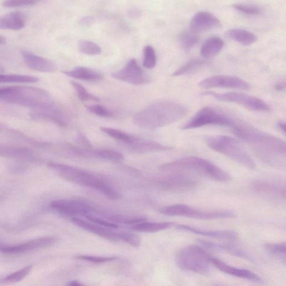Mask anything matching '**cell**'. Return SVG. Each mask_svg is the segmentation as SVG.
<instances>
[{"label": "cell", "mask_w": 286, "mask_h": 286, "mask_svg": "<svg viewBox=\"0 0 286 286\" xmlns=\"http://www.w3.org/2000/svg\"><path fill=\"white\" fill-rule=\"evenodd\" d=\"M232 128L234 134L252 146L266 163L274 165L278 164L280 159L285 158L286 142L280 138L242 124L236 123Z\"/></svg>", "instance_id": "cell-1"}, {"label": "cell", "mask_w": 286, "mask_h": 286, "mask_svg": "<svg viewBox=\"0 0 286 286\" xmlns=\"http://www.w3.org/2000/svg\"><path fill=\"white\" fill-rule=\"evenodd\" d=\"M188 113V108L182 104L170 101L156 102L142 109L133 117L136 126L156 128L168 126L178 122Z\"/></svg>", "instance_id": "cell-2"}, {"label": "cell", "mask_w": 286, "mask_h": 286, "mask_svg": "<svg viewBox=\"0 0 286 286\" xmlns=\"http://www.w3.org/2000/svg\"><path fill=\"white\" fill-rule=\"evenodd\" d=\"M0 101L32 108L35 110H46L57 108L54 98L46 90L28 86H9L8 92Z\"/></svg>", "instance_id": "cell-3"}, {"label": "cell", "mask_w": 286, "mask_h": 286, "mask_svg": "<svg viewBox=\"0 0 286 286\" xmlns=\"http://www.w3.org/2000/svg\"><path fill=\"white\" fill-rule=\"evenodd\" d=\"M162 170L174 172L196 174L208 178L227 182L232 180V176L227 172L209 160L198 156H187L160 166Z\"/></svg>", "instance_id": "cell-4"}, {"label": "cell", "mask_w": 286, "mask_h": 286, "mask_svg": "<svg viewBox=\"0 0 286 286\" xmlns=\"http://www.w3.org/2000/svg\"><path fill=\"white\" fill-rule=\"evenodd\" d=\"M207 146L218 154L250 170H255L254 160L236 138L226 136H210L204 139Z\"/></svg>", "instance_id": "cell-5"}, {"label": "cell", "mask_w": 286, "mask_h": 286, "mask_svg": "<svg viewBox=\"0 0 286 286\" xmlns=\"http://www.w3.org/2000/svg\"><path fill=\"white\" fill-rule=\"evenodd\" d=\"M212 257L202 247L192 245L180 250L176 255V262L181 269L206 274L209 270Z\"/></svg>", "instance_id": "cell-6"}, {"label": "cell", "mask_w": 286, "mask_h": 286, "mask_svg": "<svg viewBox=\"0 0 286 286\" xmlns=\"http://www.w3.org/2000/svg\"><path fill=\"white\" fill-rule=\"evenodd\" d=\"M50 168L60 177L69 182L84 186L102 194L108 186V184L102 178L84 170L61 164H52Z\"/></svg>", "instance_id": "cell-7"}, {"label": "cell", "mask_w": 286, "mask_h": 286, "mask_svg": "<svg viewBox=\"0 0 286 286\" xmlns=\"http://www.w3.org/2000/svg\"><path fill=\"white\" fill-rule=\"evenodd\" d=\"M160 212L166 216H181L204 220L226 219L236 216V214L230 211H206L185 204H174L164 206L160 210Z\"/></svg>", "instance_id": "cell-8"}, {"label": "cell", "mask_w": 286, "mask_h": 286, "mask_svg": "<svg viewBox=\"0 0 286 286\" xmlns=\"http://www.w3.org/2000/svg\"><path fill=\"white\" fill-rule=\"evenodd\" d=\"M235 122L227 114L212 107L200 109L182 127V130H194L208 126L232 127Z\"/></svg>", "instance_id": "cell-9"}, {"label": "cell", "mask_w": 286, "mask_h": 286, "mask_svg": "<svg viewBox=\"0 0 286 286\" xmlns=\"http://www.w3.org/2000/svg\"><path fill=\"white\" fill-rule=\"evenodd\" d=\"M204 95L212 96L218 101L235 103L242 106L250 110L258 112H268L270 108L268 104L258 98L250 95L239 92H228L218 94L208 92Z\"/></svg>", "instance_id": "cell-10"}, {"label": "cell", "mask_w": 286, "mask_h": 286, "mask_svg": "<svg viewBox=\"0 0 286 286\" xmlns=\"http://www.w3.org/2000/svg\"><path fill=\"white\" fill-rule=\"evenodd\" d=\"M112 76L114 79L134 85L146 84L150 81L149 76L135 59L128 61L126 66L112 73Z\"/></svg>", "instance_id": "cell-11"}, {"label": "cell", "mask_w": 286, "mask_h": 286, "mask_svg": "<svg viewBox=\"0 0 286 286\" xmlns=\"http://www.w3.org/2000/svg\"><path fill=\"white\" fill-rule=\"evenodd\" d=\"M200 88H227L249 90L250 84L240 78L235 76L218 75L203 80L198 84Z\"/></svg>", "instance_id": "cell-12"}, {"label": "cell", "mask_w": 286, "mask_h": 286, "mask_svg": "<svg viewBox=\"0 0 286 286\" xmlns=\"http://www.w3.org/2000/svg\"><path fill=\"white\" fill-rule=\"evenodd\" d=\"M56 212L68 216H84L90 214L92 208L86 203L70 200H56L50 203Z\"/></svg>", "instance_id": "cell-13"}, {"label": "cell", "mask_w": 286, "mask_h": 286, "mask_svg": "<svg viewBox=\"0 0 286 286\" xmlns=\"http://www.w3.org/2000/svg\"><path fill=\"white\" fill-rule=\"evenodd\" d=\"M56 238L48 236L37 238L22 244L16 246H6L0 244V252L6 254H18L23 252L44 248L54 245Z\"/></svg>", "instance_id": "cell-14"}, {"label": "cell", "mask_w": 286, "mask_h": 286, "mask_svg": "<svg viewBox=\"0 0 286 286\" xmlns=\"http://www.w3.org/2000/svg\"><path fill=\"white\" fill-rule=\"evenodd\" d=\"M221 26V22L211 12H200L194 16L190 22V32L198 33L207 32Z\"/></svg>", "instance_id": "cell-15"}, {"label": "cell", "mask_w": 286, "mask_h": 286, "mask_svg": "<svg viewBox=\"0 0 286 286\" xmlns=\"http://www.w3.org/2000/svg\"><path fill=\"white\" fill-rule=\"evenodd\" d=\"M21 54L24 62L32 70L44 73H54L57 66L53 61L28 50H22Z\"/></svg>", "instance_id": "cell-16"}, {"label": "cell", "mask_w": 286, "mask_h": 286, "mask_svg": "<svg viewBox=\"0 0 286 286\" xmlns=\"http://www.w3.org/2000/svg\"><path fill=\"white\" fill-rule=\"evenodd\" d=\"M251 188L256 194L271 199L285 201L286 188L281 186L256 180L251 184Z\"/></svg>", "instance_id": "cell-17"}, {"label": "cell", "mask_w": 286, "mask_h": 286, "mask_svg": "<svg viewBox=\"0 0 286 286\" xmlns=\"http://www.w3.org/2000/svg\"><path fill=\"white\" fill-rule=\"evenodd\" d=\"M72 222L76 226L82 228V230L92 232L94 234L103 238L113 242L118 241L116 232L112 231L111 228L100 226L96 224L82 220V219L77 217L72 218Z\"/></svg>", "instance_id": "cell-18"}, {"label": "cell", "mask_w": 286, "mask_h": 286, "mask_svg": "<svg viewBox=\"0 0 286 286\" xmlns=\"http://www.w3.org/2000/svg\"><path fill=\"white\" fill-rule=\"evenodd\" d=\"M211 264L226 274L235 276L236 278L246 279L254 282H261L262 280L260 276L250 270L234 268L213 257L211 258Z\"/></svg>", "instance_id": "cell-19"}, {"label": "cell", "mask_w": 286, "mask_h": 286, "mask_svg": "<svg viewBox=\"0 0 286 286\" xmlns=\"http://www.w3.org/2000/svg\"><path fill=\"white\" fill-rule=\"evenodd\" d=\"M177 230L184 232H188L200 236L214 238V239L236 240L237 239V234L232 230H207L186 225H178L176 227Z\"/></svg>", "instance_id": "cell-20"}, {"label": "cell", "mask_w": 286, "mask_h": 286, "mask_svg": "<svg viewBox=\"0 0 286 286\" xmlns=\"http://www.w3.org/2000/svg\"><path fill=\"white\" fill-rule=\"evenodd\" d=\"M26 18L20 12H13L0 16V30H19L26 25Z\"/></svg>", "instance_id": "cell-21"}, {"label": "cell", "mask_w": 286, "mask_h": 286, "mask_svg": "<svg viewBox=\"0 0 286 286\" xmlns=\"http://www.w3.org/2000/svg\"><path fill=\"white\" fill-rule=\"evenodd\" d=\"M130 149L139 154L151 152L166 151L173 149L172 147L160 144L158 142L152 140H142L137 138L130 144Z\"/></svg>", "instance_id": "cell-22"}, {"label": "cell", "mask_w": 286, "mask_h": 286, "mask_svg": "<svg viewBox=\"0 0 286 286\" xmlns=\"http://www.w3.org/2000/svg\"><path fill=\"white\" fill-rule=\"evenodd\" d=\"M64 74L70 78L85 81H98L102 79L103 76L98 72L86 68V66H76L70 70L64 72Z\"/></svg>", "instance_id": "cell-23"}, {"label": "cell", "mask_w": 286, "mask_h": 286, "mask_svg": "<svg viewBox=\"0 0 286 286\" xmlns=\"http://www.w3.org/2000/svg\"><path fill=\"white\" fill-rule=\"evenodd\" d=\"M32 152L25 148L0 144V156L17 160H28L32 157Z\"/></svg>", "instance_id": "cell-24"}, {"label": "cell", "mask_w": 286, "mask_h": 286, "mask_svg": "<svg viewBox=\"0 0 286 286\" xmlns=\"http://www.w3.org/2000/svg\"><path fill=\"white\" fill-rule=\"evenodd\" d=\"M224 42L220 38H209L202 45L200 54L204 58L208 59L218 54L223 48Z\"/></svg>", "instance_id": "cell-25"}, {"label": "cell", "mask_w": 286, "mask_h": 286, "mask_svg": "<svg viewBox=\"0 0 286 286\" xmlns=\"http://www.w3.org/2000/svg\"><path fill=\"white\" fill-rule=\"evenodd\" d=\"M226 36L239 44L249 46L254 44L258 38L254 33L240 28H232L226 32Z\"/></svg>", "instance_id": "cell-26"}, {"label": "cell", "mask_w": 286, "mask_h": 286, "mask_svg": "<svg viewBox=\"0 0 286 286\" xmlns=\"http://www.w3.org/2000/svg\"><path fill=\"white\" fill-rule=\"evenodd\" d=\"M174 223L171 222H142L132 225L130 230L135 232H156L172 227Z\"/></svg>", "instance_id": "cell-27"}, {"label": "cell", "mask_w": 286, "mask_h": 286, "mask_svg": "<svg viewBox=\"0 0 286 286\" xmlns=\"http://www.w3.org/2000/svg\"><path fill=\"white\" fill-rule=\"evenodd\" d=\"M78 154L111 161L118 162L124 160V156L120 152L110 150H98L90 151L78 149Z\"/></svg>", "instance_id": "cell-28"}, {"label": "cell", "mask_w": 286, "mask_h": 286, "mask_svg": "<svg viewBox=\"0 0 286 286\" xmlns=\"http://www.w3.org/2000/svg\"><path fill=\"white\" fill-rule=\"evenodd\" d=\"M206 64L207 62L206 60L199 59L190 60L187 63L181 66L178 70H176L173 74V76L178 77V76L192 74L203 68Z\"/></svg>", "instance_id": "cell-29"}, {"label": "cell", "mask_w": 286, "mask_h": 286, "mask_svg": "<svg viewBox=\"0 0 286 286\" xmlns=\"http://www.w3.org/2000/svg\"><path fill=\"white\" fill-rule=\"evenodd\" d=\"M199 242L202 246L206 247L208 249L227 252L228 254L239 256L242 257V258H248L244 252L230 246L218 244V243L203 240H200Z\"/></svg>", "instance_id": "cell-30"}, {"label": "cell", "mask_w": 286, "mask_h": 286, "mask_svg": "<svg viewBox=\"0 0 286 286\" xmlns=\"http://www.w3.org/2000/svg\"><path fill=\"white\" fill-rule=\"evenodd\" d=\"M38 81L39 78L32 76L0 74V83L34 84Z\"/></svg>", "instance_id": "cell-31"}, {"label": "cell", "mask_w": 286, "mask_h": 286, "mask_svg": "<svg viewBox=\"0 0 286 286\" xmlns=\"http://www.w3.org/2000/svg\"><path fill=\"white\" fill-rule=\"evenodd\" d=\"M100 130L114 139L125 142L127 144H130L136 138L134 136L128 134L122 130H116V128L100 127Z\"/></svg>", "instance_id": "cell-32"}, {"label": "cell", "mask_w": 286, "mask_h": 286, "mask_svg": "<svg viewBox=\"0 0 286 286\" xmlns=\"http://www.w3.org/2000/svg\"><path fill=\"white\" fill-rule=\"evenodd\" d=\"M200 41V38L192 32H184L179 36L180 44L182 48L186 51L192 50Z\"/></svg>", "instance_id": "cell-33"}, {"label": "cell", "mask_w": 286, "mask_h": 286, "mask_svg": "<svg viewBox=\"0 0 286 286\" xmlns=\"http://www.w3.org/2000/svg\"><path fill=\"white\" fill-rule=\"evenodd\" d=\"M106 218L114 224H128V225H134L146 220L145 216H122V214H114Z\"/></svg>", "instance_id": "cell-34"}, {"label": "cell", "mask_w": 286, "mask_h": 286, "mask_svg": "<svg viewBox=\"0 0 286 286\" xmlns=\"http://www.w3.org/2000/svg\"><path fill=\"white\" fill-rule=\"evenodd\" d=\"M78 50L80 53L88 56H98L102 54V50L97 44L89 40L79 42Z\"/></svg>", "instance_id": "cell-35"}, {"label": "cell", "mask_w": 286, "mask_h": 286, "mask_svg": "<svg viewBox=\"0 0 286 286\" xmlns=\"http://www.w3.org/2000/svg\"><path fill=\"white\" fill-rule=\"evenodd\" d=\"M32 266H28L10 274L0 280L1 284H14L19 282L30 274Z\"/></svg>", "instance_id": "cell-36"}, {"label": "cell", "mask_w": 286, "mask_h": 286, "mask_svg": "<svg viewBox=\"0 0 286 286\" xmlns=\"http://www.w3.org/2000/svg\"><path fill=\"white\" fill-rule=\"evenodd\" d=\"M118 240H122L132 246L138 247L141 244V240L139 236L134 232L127 231L116 232Z\"/></svg>", "instance_id": "cell-37"}, {"label": "cell", "mask_w": 286, "mask_h": 286, "mask_svg": "<svg viewBox=\"0 0 286 286\" xmlns=\"http://www.w3.org/2000/svg\"><path fill=\"white\" fill-rule=\"evenodd\" d=\"M266 249L270 254L276 258L286 262V244L285 242L280 243H268L266 245Z\"/></svg>", "instance_id": "cell-38"}, {"label": "cell", "mask_w": 286, "mask_h": 286, "mask_svg": "<svg viewBox=\"0 0 286 286\" xmlns=\"http://www.w3.org/2000/svg\"><path fill=\"white\" fill-rule=\"evenodd\" d=\"M143 66L150 70L155 68L156 64V52L152 46H146L143 50Z\"/></svg>", "instance_id": "cell-39"}, {"label": "cell", "mask_w": 286, "mask_h": 286, "mask_svg": "<svg viewBox=\"0 0 286 286\" xmlns=\"http://www.w3.org/2000/svg\"><path fill=\"white\" fill-rule=\"evenodd\" d=\"M71 84L75 89L76 92L81 101H94L96 102L100 101V99L98 98L90 93L82 84L76 82H71Z\"/></svg>", "instance_id": "cell-40"}, {"label": "cell", "mask_w": 286, "mask_h": 286, "mask_svg": "<svg viewBox=\"0 0 286 286\" xmlns=\"http://www.w3.org/2000/svg\"><path fill=\"white\" fill-rule=\"evenodd\" d=\"M233 8L236 10L248 16H258L262 12L263 9L254 4H234Z\"/></svg>", "instance_id": "cell-41"}, {"label": "cell", "mask_w": 286, "mask_h": 286, "mask_svg": "<svg viewBox=\"0 0 286 286\" xmlns=\"http://www.w3.org/2000/svg\"><path fill=\"white\" fill-rule=\"evenodd\" d=\"M86 108L90 112L100 117L111 118L113 116V114L106 108L100 104H92L86 106Z\"/></svg>", "instance_id": "cell-42"}, {"label": "cell", "mask_w": 286, "mask_h": 286, "mask_svg": "<svg viewBox=\"0 0 286 286\" xmlns=\"http://www.w3.org/2000/svg\"><path fill=\"white\" fill-rule=\"evenodd\" d=\"M76 258L80 260H84L90 262H92L94 264H104L106 262L116 260L117 258L116 256H78L76 257Z\"/></svg>", "instance_id": "cell-43"}, {"label": "cell", "mask_w": 286, "mask_h": 286, "mask_svg": "<svg viewBox=\"0 0 286 286\" xmlns=\"http://www.w3.org/2000/svg\"><path fill=\"white\" fill-rule=\"evenodd\" d=\"M84 217L86 218L90 222L96 224L100 226L111 228V230H116V228H118V226L116 224L104 220V219L102 218L90 216V214H87V216H85Z\"/></svg>", "instance_id": "cell-44"}, {"label": "cell", "mask_w": 286, "mask_h": 286, "mask_svg": "<svg viewBox=\"0 0 286 286\" xmlns=\"http://www.w3.org/2000/svg\"><path fill=\"white\" fill-rule=\"evenodd\" d=\"M38 2L36 1H6L2 2V6L6 8H16L31 6Z\"/></svg>", "instance_id": "cell-45"}, {"label": "cell", "mask_w": 286, "mask_h": 286, "mask_svg": "<svg viewBox=\"0 0 286 286\" xmlns=\"http://www.w3.org/2000/svg\"><path fill=\"white\" fill-rule=\"evenodd\" d=\"M77 142L86 148H90L92 147V143L88 140V138L86 136L82 133H79L77 136Z\"/></svg>", "instance_id": "cell-46"}, {"label": "cell", "mask_w": 286, "mask_h": 286, "mask_svg": "<svg viewBox=\"0 0 286 286\" xmlns=\"http://www.w3.org/2000/svg\"><path fill=\"white\" fill-rule=\"evenodd\" d=\"M94 18L92 16H85L80 18L79 24L81 26H88L92 24Z\"/></svg>", "instance_id": "cell-47"}, {"label": "cell", "mask_w": 286, "mask_h": 286, "mask_svg": "<svg viewBox=\"0 0 286 286\" xmlns=\"http://www.w3.org/2000/svg\"><path fill=\"white\" fill-rule=\"evenodd\" d=\"M274 88L279 92H283L286 89V83L284 80L279 81L274 85Z\"/></svg>", "instance_id": "cell-48"}, {"label": "cell", "mask_w": 286, "mask_h": 286, "mask_svg": "<svg viewBox=\"0 0 286 286\" xmlns=\"http://www.w3.org/2000/svg\"><path fill=\"white\" fill-rule=\"evenodd\" d=\"M128 14L130 18H136L140 16L141 12L137 8H132L128 11Z\"/></svg>", "instance_id": "cell-49"}, {"label": "cell", "mask_w": 286, "mask_h": 286, "mask_svg": "<svg viewBox=\"0 0 286 286\" xmlns=\"http://www.w3.org/2000/svg\"><path fill=\"white\" fill-rule=\"evenodd\" d=\"M278 126L279 128V130L286 134V124L284 122L280 121L278 124Z\"/></svg>", "instance_id": "cell-50"}, {"label": "cell", "mask_w": 286, "mask_h": 286, "mask_svg": "<svg viewBox=\"0 0 286 286\" xmlns=\"http://www.w3.org/2000/svg\"><path fill=\"white\" fill-rule=\"evenodd\" d=\"M66 286H84L78 280H72Z\"/></svg>", "instance_id": "cell-51"}, {"label": "cell", "mask_w": 286, "mask_h": 286, "mask_svg": "<svg viewBox=\"0 0 286 286\" xmlns=\"http://www.w3.org/2000/svg\"><path fill=\"white\" fill-rule=\"evenodd\" d=\"M6 37L0 34V45H4L6 44Z\"/></svg>", "instance_id": "cell-52"}, {"label": "cell", "mask_w": 286, "mask_h": 286, "mask_svg": "<svg viewBox=\"0 0 286 286\" xmlns=\"http://www.w3.org/2000/svg\"><path fill=\"white\" fill-rule=\"evenodd\" d=\"M4 90V87L2 86H0V94H1Z\"/></svg>", "instance_id": "cell-53"}, {"label": "cell", "mask_w": 286, "mask_h": 286, "mask_svg": "<svg viewBox=\"0 0 286 286\" xmlns=\"http://www.w3.org/2000/svg\"><path fill=\"white\" fill-rule=\"evenodd\" d=\"M2 70H3V69H2V66H0V72H1V71H2Z\"/></svg>", "instance_id": "cell-54"}, {"label": "cell", "mask_w": 286, "mask_h": 286, "mask_svg": "<svg viewBox=\"0 0 286 286\" xmlns=\"http://www.w3.org/2000/svg\"><path fill=\"white\" fill-rule=\"evenodd\" d=\"M222 286V285H216V286Z\"/></svg>", "instance_id": "cell-55"}]
</instances>
